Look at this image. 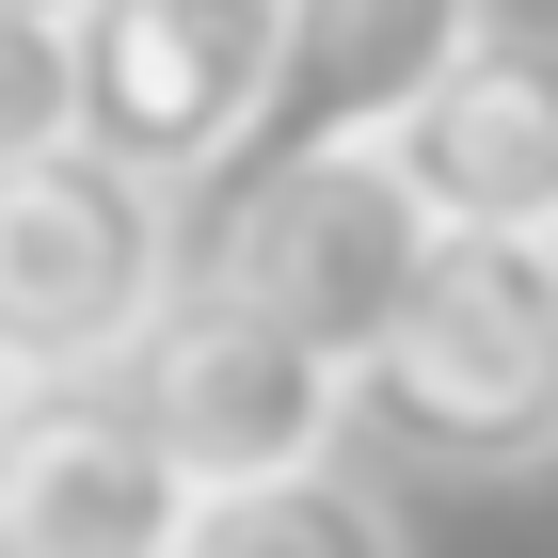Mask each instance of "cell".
Wrapping results in <instances>:
<instances>
[{
    "instance_id": "3957f363",
    "label": "cell",
    "mask_w": 558,
    "mask_h": 558,
    "mask_svg": "<svg viewBox=\"0 0 558 558\" xmlns=\"http://www.w3.org/2000/svg\"><path fill=\"white\" fill-rule=\"evenodd\" d=\"M112 399L144 415V447H160L192 495H256V478L351 463V367L319 336H288L271 303H240L223 271H192V288L160 303V336L112 367Z\"/></svg>"
},
{
    "instance_id": "7a4b0ae2",
    "label": "cell",
    "mask_w": 558,
    "mask_h": 558,
    "mask_svg": "<svg viewBox=\"0 0 558 558\" xmlns=\"http://www.w3.org/2000/svg\"><path fill=\"white\" fill-rule=\"evenodd\" d=\"M175 288H192L175 192H144L129 160L48 144L0 175V367L16 384H112Z\"/></svg>"
},
{
    "instance_id": "8fae6325",
    "label": "cell",
    "mask_w": 558,
    "mask_h": 558,
    "mask_svg": "<svg viewBox=\"0 0 558 558\" xmlns=\"http://www.w3.org/2000/svg\"><path fill=\"white\" fill-rule=\"evenodd\" d=\"M0 16H64V33H81V0H0Z\"/></svg>"
},
{
    "instance_id": "ba28073f",
    "label": "cell",
    "mask_w": 558,
    "mask_h": 558,
    "mask_svg": "<svg viewBox=\"0 0 558 558\" xmlns=\"http://www.w3.org/2000/svg\"><path fill=\"white\" fill-rule=\"evenodd\" d=\"M478 33H495V0H288V81H271L256 160H288V144H399V112Z\"/></svg>"
},
{
    "instance_id": "6da1fadb",
    "label": "cell",
    "mask_w": 558,
    "mask_h": 558,
    "mask_svg": "<svg viewBox=\"0 0 558 558\" xmlns=\"http://www.w3.org/2000/svg\"><path fill=\"white\" fill-rule=\"evenodd\" d=\"M351 430L430 478H526L558 463V256L526 240H447L384 351L351 367Z\"/></svg>"
},
{
    "instance_id": "30bf717a",
    "label": "cell",
    "mask_w": 558,
    "mask_h": 558,
    "mask_svg": "<svg viewBox=\"0 0 558 558\" xmlns=\"http://www.w3.org/2000/svg\"><path fill=\"white\" fill-rule=\"evenodd\" d=\"M81 144V33L64 16H0V175Z\"/></svg>"
},
{
    "instance_id": "277c9868",
    "label": "cell",
    "mask_w": 558,
    "mask_h": 558,
    "mask_svg": "<svg viewBox=\"0 0 558 558\" xmlns=\"http://www.w3.org/2000/svg\"><path fill=\"white\" fill-rule=\"evenodd\" d=\"M430 256H447V223L415 208V175H399L384 144H288V160L240 175V208H223V240L192 271H223V288L271 303L288 336H319L336 367H367Z\"/></svg>"
},
{
    "instance_id": "52a82bcc",
    "label": "cell",
    "mask_w": 558,
    "mask_h": 558,
    "mask_svg": "<svg viewBox=\"0 0 558 558\" xmlns=\"http://www.w3.org/2000/svg\"><path fill=\"white\" fill-rule=\"evenodd\" d=\"M192 478L112 384H33L0 415V558H175Z\"/></svg>"
},
{
    "instance_id": "9c48e42d",
    "label": "cell",
    "mask_w": 558,
    "mask_h": 558,
    "mask_svg": "<svg viewBox=\"0 0 558 558\" xmlns=\"http://www.w3.org/2000/svg\"><path fill=\"white\" fill-rule=\"evenodd\" d=\"M175 558H415L384 511V478H256V495H192V526H175Z\"/></svg>"
},
{
    "instance_id": "8992f818",
    "label": "cell",
    "mask_w": 558,
    "mask_h": 558,
    "mask_svg": "<svg viewBox=\"0 0 558 558\" xmlns=\"http://www.w3.org/2000/svg\"><path fill=\"white\" fill-rule=\"evenodd\" d=\"M384 160L415 175V208L447 223V240H526V256H558V33L543 16H495V33L399 112Z\"/></svg>"
},
{
    "instance_id": "5b68a950",
    "label": "cell",
    "mask_w": 558,
    "mask_h": 558,
    "mask_svg": "<svg viewBox=\"0 0 558 558\" xmlns=\"http://www.w3.org/2000/svg\"><path fill=\"white\" fill-rule=\"evenodd\" d=\"M288 81V0H81V144L144 192L240 175Z\"/></svg>"
},
{
    "instance_id": "7c38bea8",
    "label": "cell",
    "mask_w": 558,
    "mask_h": 558,
    "mask_svg": "<svg viewBox=\"0 0 558 558\" xmlns=\"http://www.w3.org/2000/svg\"><path fill=\"white\" fill-rule=\"evenodd\" d=\"M16 399H33V384H16V367H0V415H16Z\"/></svg>"
}]
</instances>
